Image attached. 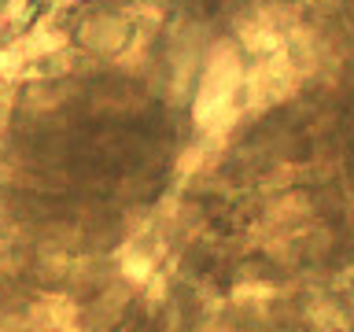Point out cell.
I'll use <instances>...</instances> for the list:
<instances>
[{
    "label": "cell",
    "mask_w": 354,
    "mask_h": 332,
    "mask_svg": "<svg viewBox=\"0 0 354 332\" xmlns=\"http://www.w3.org/2000/svg\"><path fill=\"white\" fill-rule=\"evenodd\" d=\"M236 82H240L236 59H232L229 52H218L214 59H210V71H207L203 89H199V100H196V118H199L203 129H214V126H221V122H229Z\"/></svg>",
    "instance_id": "1"
}]
</instances>
